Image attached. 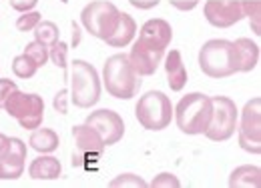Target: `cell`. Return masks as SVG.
I'll list each match as a JSON object with an SVG mask.
<instances>
[{
    "instance_id": "9a60e30c",
    "label": "cell",
    "mask_w": 261,
    "mask_h": 188,
    "mask_svg": "<svg viewBox=\"0 0 261 188\" xmlns=\"http://www.w3.org/2000/svg\"><path fill=\"white\" fill-rule=\"evenodd\" d=\"M141 40L157 46V48H167L171 44V38H173V28L171 24L163 20V18H151L147 20L143 26H141V34H139Z\"/></svg>"
},
{
    "instance_id": "3957f363",
    "label": "cell",
    "mask_w": 261,
    "mask_h": 188,
    "mask_svg": "<svg viewBox=\"0 0 261 188\" xmlns=\"http://www.w3.org/2000/svg\"><path fill=\"white\" fill-rule=\"evenodd\" d=\"M199 68L209 78H227L237 72L233 42L225 38L207 40L199 50Z\"/></svg>"
},
{
    "instance_id": "cb8c5ba5",
    "label": "cell",
    "mask_w": 261,
    "mask_h": 188,
    "mask_svg": "<svg viewBox=\"0 0 261 188\" xmlns=\"http://www.w3.org/2000/svg\"><path fill=\"white\" fill-rule=\"evenodd\" d=\"M36 70H38V66L27 56V54H20V56H16L14 60H12V72H14V76H18V78H33L34 74H36Z\"/></svg>"
},
{
    "instance_id": "603a6c76",
    "label": "cell",
    "mask_w": 261,
    "mask_h": 188,
    "mask_svg": "<svg viewBox=\"0 0 261 188\" xmlns=\"http://www.w3.org/2000/svg\"><path fill=\"white\" fill-rule=\"evenodd\" d=\"M243 16L251 20V30L255 36L261 34V0H241Z\"/></svg>"
},
{
    "instance_id": "5bb4252c",
    "label": "cell",
    "mask_w": 261,
    "mask_h": 188,
    "mask_svg": "<svg viewBox=\"0 0 261 188\" xmlns=\"http://www.w3.org/2000/svg\"><path fill=\"white\" fill-rule=\"evenodd\" d=\"M27 144L20 138H10L6 154L0 158V180H18L24 174Z\"/></svg>"
},
{
    "instance_id": "d590c367",
    "label": "cell",
    "mask_w": 261,
    "mask_h": 188,
    "mask_svg": "<svg viewBox=\"0 0 261 188\" xmlns=\"http://www.w3.org/2000/svg\"><path fill=\"white\" fill-rule=\"evenodd\" d=\"M70 26H72V46L76 48V46H79V42H81V28H79V24H76V22H72Z\"/></svg>"
},
{
    "instance_id": "9c48e42d",
    "label": "cell",
    "mask_w": 261,
    "mask_h": 188,
    "mask_svg": "<svg viewBox=\"0 0 261 188\" xmlns=\"http://www.w3.org/2000/svg\"><path fill=\"white\" fill-rule=\"evenodd\" d=\"M239 146L249 154H261V98L255 96L245 102L241 122L237 120Z\"/></svg>"
},
{
    "instance_id": "8992f818",
    "label": "cell",
    "mask_w": 261,
    "mask_h": 188,
    "mask_svg": "<svg viewBox=\"0 0 261 188\" xmlns=\"http://www.w3.org/2000/svg\"><path fill=\"white\" fill-rule=\"evenodd\" d=\"M121 10L109 0H93L81 12V22L85 30L98 40H107L119 24Z\"/></svg>"
},
{
    "instance_id": "d6986e66",
    "label": "cell",
    "mask_w": 261,
    "mask_h": 188,
    "mask_svg": "<svg viewBox=\"0 0 261 188\" xmlns=\"http://www.w3.org/2000/svg\"><path fill=\"white\" fill-rule=\"evenodd\" d=\"M135 32H137V22L133 20V16L127 14V12H121L117 28L113 30V34H111L105 42H107L109 46H113V48H125L127 44L133 42Z\"/></svg>"
},
{
    "instance_id": "7c38bea8",
    "label": "cell",
    "mask_w": 261,
    "mask_h": 188,
    "mask_svg": "<svg viewBox=\"0 0 261 188\" xmlns=\"http://www.w3.org/2000/svg\"><path fill=\"white\" fill-rule=\"evenodd\" d=\"M129 56V62L133 66V70L139 74V76H153L159 68V64L163 62L165 58V50L163 48H157L141 38H137L133 42V48L127 54Z\"/></svg>"
},
{
    "instance_id": "ac0fdd59",
    "label": "cell",
    "mask_w": 261,
    "mask_h": 188,
    "mask_svg": "<svg viewBox=\"0 0 261 188\" xmlns=\"http://www.w3.org/2000/svg\"><path fill=\"white\" fill-rule=\"evenodd\" d=\"M63 174V166L61 160L50 154H42V156L34 158L29 166V176L33 180H57Z\"/></svg>"
},
{
    "instance_id": "7a4b0ae2",
    "label": "cell",
    "mask_w": 261,
    "mask_h": 188,
    "mask_svg": "<svg viewBox=\"0 0 261 188\" xmlns=\"http://www.w3.org/2000/svg\"><path fill=\"white\" fill-rule=\"evenodd\" d=\"M211 112H213L211 96L203 92H191L183 96L173 108V116L179 130L189 136L203 134L207 130L211 122Z\"/></svg>"
},
{
    "instance_id": "8d00e7d4",
    "label": "cell",
    "mask_w": 261,
    "mask_h": 188,
    "mask_svg": "<svg viewBox=\"0 0 261 188\" xmlns=\"http://www.w3.org/2000/svg\"><path fill=\"white\" fill-rule=\"evenodd\" d=\"M61 2H63V4H66V2H68V0H61Z\"/></svg>"
},
{
    "instance_id": "7402d4cb",
    "label": "cell",
    "mask_w": 261,
    "mask_h": 188,
    "mask_svg": "<svg viewBox=\"0 0 261 188\" xmlns=\"http://www.w3.org/2000/svg\"><path fill=\"white\" fill-rule=\"evenodd\" d=\"M34 40L44 44L46 48H50L55 42L61 40V32H59V26L50 20H40L34 28Z\"/></svg>"
},
{
    "instance_id": "836d02e7",
    "label": "cell",
    "mask_w": 261,
    "mask_h": 188,
    "mask_svg": "<svg viewBox=\"0 0 261 188\" xmlns=\"http://www.w3.org/2000/svg\"><path fill=\"white\" fill-rule=\"evenodd\" d=\"M130 4L135 6V8H153V6H157L159 4V0H129Z\"/></svg>"
},
{
    "instance_id": "83f0119b",
    "label": "cell",
    "mask_w": 261,
    "mask_h": 188,
    "mask_svg": "<svg viewBox=\"0 0 261 188\" xmlns=\"http://www.w3.org/2000/svg\"><path fill=\"white\" fill-rule=\"evenodd\" d=\"M109 186L111 188H117V186H130V188H145L149 186L141 176H137V174H119L117 178H113L111 182H109Z\"/></svg>"
},
{
    "instance_id": "5b68a950",
    "label": "cell",
    "mask_w": 261,
    "mask_h": 188,
    "mask_svg": "<svg viewBox=\"0 0 261 188\" xmlns=\"http://www.w3.org/2000/svg\"><path fill=\"white\" fill-rule=\"evenodd\" d=\"M135 116L145 130H165L173 120L171 98L161 90H149L139 98L135 106Z\"/></svg>"
},
{
    "instance_id": "ba28073f",
    "label": "cell",
    "mask_w": 261,
    "mask_h": 188,
    "mask_svg": "<svg viewBox=\"0 0 261 188\" xmlns=\"http://www.w3.org/2000/svg\"><path fill=\"white\" fill-rule=\"evenodd\" d=\"M211 102H213L211 122L203 134L213 142H225L237 130V120H239L237 106L227 96H211Z\"/></svg>"
},
{
    "instance_id": "30bf717a",
    "label": "cell",
    "mask_w": 261,
    "mask_h": 188,
    "mask_svg": "<svg viewBox=\"0 0 261 188\" xmlns=\"http://www.w3.org/2000/svg\"><path fill=\"white\" fill-rule=\"evenodd\" d=\"M72 138L76 144V152H72V166L89 168V162H98L107 144L102 142L100 134L89 124H81L72 128Z\"/></svg>"
},
{
    "instance_id": "d6a6232c",
    "label": "cell",
    "mask_w": 261,
    "mask_h": 188,
    "mask_svg": "<svg viewBox=\"0 0 261 188\" xmlns=\"http://www.w3.org/2000/svg\"><path fill=\"white\" fill-rule=\"evenodd\" d=\"M169 2H171V6H175L179 10H193L199 4V0H169Z\"/></svg>"
},
{
    "instance_id": "1f68e13d",
    "label": "cell",
    "mask_w": 261,
    "mask_h": 188,
    "mask_svg": "<svg viewBox=\"0 0 261 188\" xmlns=\"http://www.w3.org/2000/svg\"><path fill=\"white\" fill-rule=\"evenodd\" d=\"M10 2V8H14L16 12H29L34 10V6L38 4V0H8Z\"/></svg>"
},
{
    "instance_id": "ffe728a7",
    "label": "cell",
    "mask_w": 261,
    "mask_h": 188,
    "mask_svg": "<svg viewBox=\"0 0 261 188\" xmlns=\"http://www.w3.org/2000/svg\"><path fill=\"white\" fill-rule=\"evenodd\" d=\"M29 144H31V148L36 150V152H40V154H53L57 148H59V144H61V140H59V134L55 132V130H50V128H34L33 134H31V138H29Z\"/></svg>"
},
{
    "instance_id": "2e32d148",
    "label": "cell",
    "mask_w": 261,
    "mask_h": 188,
    "mask_svg": "<svg viewBox=\"0 0 261 188\" xmlns=\"http://www.w3.org/2000/svg\"><path fill=\"white\" fill-rule=\"evenodd\" d=\"M165 74H167V82L169 88L173 92H181L187 84V68L183 62V56L179 50H171L165 56Z\"/></svg>"
},
{
    "instance_id": "f1b7e54d",
    "label": "cell",
    "mask_w": 261,
    "mask_h": 188,
    "mask_svg": "<svg viewBox=\"0 0 261 188\" xmlns=\"http://www.w3.org/2000/svg\"><path fill=\"white\" fill-rule=\"evenodd\" d=\"M149 186H153V188H179L181 186V180H179L173 172H161V174H157V176L149 182Z\"/></svg>"
},
{
    "instance_id": "d4e9b609",
    "label": "cell",
    "mask_w": 261,
    "mask_h": 188,
    "mask_svg": "<svg viewBox=\"0 0 261 188\" xmlns=\"http://www.w3.org/2000/svg\"><path fill=\"white\" fill-rule=\"evenodd\" d=\"M24 54H27V56H29V58L38 66V68L48 62V48H46L44 44L36 42V40H33V42H29V44H27Z\"/></svg>"
},
{
    "instance_id": "8fae6325",
    "label": "cell",
    "mask_w": 261,
    "mask_h": 188,
    "mask_svg": "<svg viewBox=\"0 0 261 188\" xmlns=\"http://www.w3.org/2000/svg\"><path fill=\"white\" fill-rule=\"evenodd\" d=\"M85 124L95 128L107 146L117 144L125 136V122H123L121 114L115 112V110H109V108H100V110L91 112L87 116Z\"/></svg>"
},
{
    "instance_id": "277c9868",
    "label": "cell",
    "mask_w": 261,
    "mask_h": 188,
    "mask_svg": "<svg viewBox=\"0 0 261 188\" xmlns=\"http://www.w3.org/2000/svg\"><path fill=\"white\" fill-rule=\"evenodd\" d=\"M100 78L97 68L76 58L70 68V102L79 108H91L100 98Z\"/></svg>"
},
{
    "instance_id": "44dd1931",
    "label": "cell",
    "mask_w": 261,
    "mask_h": 188,
    "mask_svg": "<svg viewBox=\"0 0 261 188\" xmlns=\"http://www.w3.org/2000/svg\"><path fill=\"white\" fill-rule=\"evenodd\" d=\"M231 188H259L261 186V170L259 166L243 164L237 166L229 176Z\"/></svg>"
},
{
    "instance_id": "e0dca14e",
    "label": "cell",
    "mask_w": 261,
    "mask_h": 188,
    "mask_svg": "<svg viewBox=\"0 0 261 188\" xmlns=\"http://www.w3.org/2000/svg\"><path fill=\"white\" fill-rule=\"evenodd\" d=\"M237 72H251L259 62V46L251 38H237L233 42Z\"/></svg>"
},
{
    "instance_id": "52a82bcc",
    "label": "cell",
    "mask_w": 261,
    "mask_h": 188,
    "mask_svg": "<svg viewBox=\"0 0 261 188\" xmlns=\"http://www.w3.org/2000/svg\"><path fill=\"white\" fill-rule=\"evenodd\" d=\"M4 110L8 116L16 118L24 130H34L42 126L44 120V100L38 94L20 92L18 88L4 102Z\"/></svg>"
},
{
    "instance_id": "f546056e",
    "label": "cell",
    "mask_w": 261,
    "mask_h": 188,
    "mask_svg": "<svg viewBox=\"0 0 261 188\" xmlns=\"http://www.w3.org/2000/svg\"><path fill=\"white\" fill-rule=\"evenodd\" d=\"M53 106L59 114H68V90L63 88L55 94V100H53Z\"/></svg>"
},
{
    "instance_id": "4316f807",
    "label": "cell",
    "mask_w": 261,
    "mask_h": 188,
    "mask_svg": "<svg viewBox=\"0 0 261 188\" xmlns=\"http://www.w3.org/2000/svg\"><path fill=\"white\" fill-rule=\"evenodd\" d=\"M42 20V14L36 12V10H29V12H22V16L16 18V28L20 32H31L36 28V24Z\"/></svg>"
},
{
    "instance_id": "484cf974",
    "label": "cell",
    "mask_w": 261,
    "mask_h": 188,
    "mask_svg": "<svg viewBox=\"0 0 261 188\" xmlns=\"http://www.w3.org/2000/svg\"><path fill=\"white\" fill-rule=\"evenodd\" d=\"M66 56H68V44L63 42V40H59V42H55L50 48H48V60H53V64H57L59 68H63L66 70Z\"/></svg>"
},
{
    "instance_id": "e575fe53",
    "label": "cell",
    "mask_w": 261,
    "mask_h": 188,
    "mask_svg": "<svg viewBox=\"0 0 261 188\" xmlns=\"http://www.w3.org/2000/svg\"><path fill=\"white\" fill-rule=\"evenodd\" d=\"M8 146H10V138H8L6 134H2V132H0V158L6 154Z\"/></svg>"
},
{
    "instance_id": "4dcf8cb0",
    "label": "cell",
    "mask_w": 261,
    "mask_h": 188,
    "mask_svg": "<svg viewBox=\"0 0 261 188\" xmlns=\"http://www.w3.org/2000/svg\"><path fill=\"white\" fill-rule=\"evenodd\" d=\"M16 88H18V86H16L14 80H10V78H0V108H4L6 98L14 92Z\"/></svg>"
},
{
    "instance_id": "6da1fadb",
    "label": "cell",
    "mask_w": 261,
    "mask_h": 188,
    "mask_svg": "<svg viewBox=\"0 0 261 188\" xmlns=\"http://www.w3.org/2000/svg\"><path fill=\"white\" fill-rule=\"evenodd\" d=\"M102 84L119 100H130L141 90V76L133 70L127 54H113L102 66Z\"/></svg>"
},
{
    "instance_id": "4fadbf2b",
    "label": "cell",
    "mask_w": 261,
    "mask_h": 188,
    "mask_svg": "<svg viewBox=\"0 0 261 188\" xmlns=\"http://www.w3.org/2000/svg\"><path fill=\"white\" fill-rule=\"evenodd\" d=\"M203 14L215 28H229L245 18L241 0H207L203 6Z\"/></svg>"
}]
</instances>
